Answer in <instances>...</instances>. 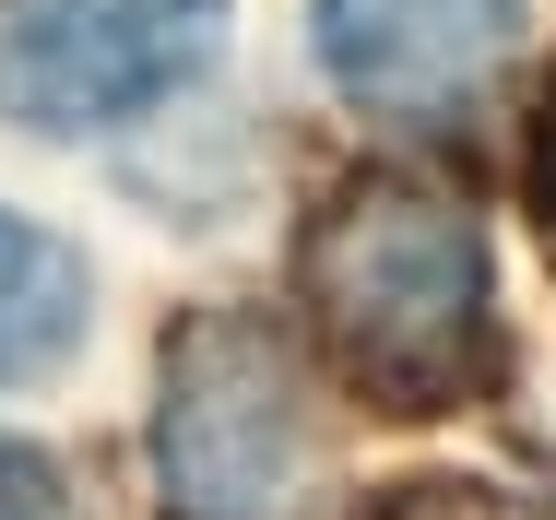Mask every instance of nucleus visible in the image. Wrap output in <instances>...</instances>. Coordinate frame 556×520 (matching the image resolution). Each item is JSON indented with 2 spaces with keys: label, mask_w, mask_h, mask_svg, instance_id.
<instances>
[{
  "label": "nucleus",
  "mask_w": 556,
  "mask_h": 520,
  "mask_svg": "<svg viewBox=\"0 0 556 520\" xmlns=\"http://www.w3.org/2000/svg\"><path fill=\"white\" fill-rule=\"evenodd\" d=\"M296 296L379 415H450L509 367L485 225L427 178H355L296 249Z\"/></svg>",
  "instance_id": "nucleus-1"
},
{
  "label": "nucleus",
  "mask_w": 556,
  "mask_h": 520,
  "mask_svg": "<svg viewBox=\"0 0 556 520\" xmlns=\"http://www.w3.org/2000/svg\"><path fill=\"white\" fill-rule=\"evenodd\" d=\"M154 485H166V520H308L320 509V415H308L296 343L273 319L202 308L166 331Z\"/></svg>",
  "instance_id": "nucleus-2"
},
{
  "label": "nucleus",
  "mask_w": 556,
  "mask_h": 520,
  "mask_svg": "<svg viewBox=\"0 0 556 520\" xmlns=\"http://www.w3.org/2000/svg\"><path fill=\"white\" fill-rule=\"evenodd\" d=\"M225 36V0H12L0 12V118L108 130L190 84Z\"/></svg>",
  "instance_id": "nucleus-3"
},
{
  "label": "nucleus",
  "mask_w": 556,
  "mask_h": 520,
  "mask_svg": "<svg viewBox=\"0 0 556 520\" xmlns=\"http://www.w3.org/2000/svg\"><path fill=\"white\" fill-rule=\"evenodd\" d=\"M308 24H320L332 84L403 130L462 118L521 48V0H308Z\"/></svg>",
  "instance_id": "nucleus-4"
},
{
  "label": "nucleus",
  "mask_w": 556,
  "mask_h": 520,
  "mask_svg": "<svg viewBox=\"0 0 556 520\" xmlns=\"http://www.w3.org/2000/svg\"><path fill=\"white\" fill-rule=\"evenodd\" d=\"M84 261L48 237V225H24V213L0 202V379H48L72 343H84Z\"/></svg>",
  "instance_id": "nucleus-5"
},
{
  "label": "nucleus",
  "mask_w": 556,
  "mask_h": 520,
  "mask_svg": "<svg viewBox=\"0 0 556 520\" xmlns=\"http://www.w3.org/2000/svg\"><path fill=\"white\" fill-rule=\"evenodd\" d=\"M0 520H84V497L60 485V461H36V449L0 437Z\"/></svg>",
  "instance_id": "nucleus-6"
},
{
  "label": "nucleus",
  "mask_w": 556,
  "mask_h": 520,
  "mask_svg": "<svg viewBox=\"0 0 556 520\" xmlns=\"http://www.w3.org/2000/svg\"><path fill=\"white\" fill-rule=\"evenodd\" d=\"M367 520H509V509H497L485 485H391Z\"/></svg>",
  "instance_id": "nucleus-7"
},
{
  "label": "nucleus",
  "mask_w": 556,
  "mask_h": 520,
  "mask_svg": "<svg viewBox=\"0 0 556 520\" xmlns=\"http://www.w3.org/2000/svg\"><path fill=\"white\" fill-rule=\"evenodd\" d=\"M533 213H545V237H556V96H545V130H533Z\"/></svg>",
  "instance_id": "nucleus-8"
}]
</instances>
